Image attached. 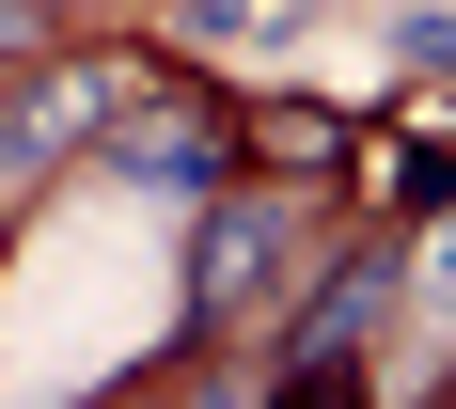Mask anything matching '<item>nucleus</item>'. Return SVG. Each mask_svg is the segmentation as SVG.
I'll list each match as a JSON object with an SVG mask.
<instances>
[{
  "label": "nucleus",
  "mask_w": 456,
  "mask_h": 409,
  "mask_svg": "<svg viewBox=\"0 0 456 409\" xmlns=\"http://www.w3.org/2000/svg\"><path fill=\"white\" fill-rule=\"evenodd\" d=\"M378 205H410V221H441V142H378Z\"/></svg>",
  "instance_id": "f03ea898"
},
{
  "label": "nucleus",
  "mask_w": 456,
  "mask_h": 409,
  "mask_svg": "<svg viewBox=\"0 0 456 409\" xmlns=\"http://www.w3.org/2000/svg\"><path fill=\"white\" fill-rule=\"evenodd\" d=\"M268 409H378V394H362L346 363H283V394H268Z\"/></svg>",
  "instance_id": "7ed1b4c3"
},
{
  "label": "nucleus",
  "mask_w": 456,
  "mask_h": 409,
  "mask_svg": "<svg viewBox=\"0 0 456 409\" xmlns=\"http://www.w3.org/2000/svg\"><path fill=\"white\" fill-rule=\"evenodd\" d=\"M394 283H410V252H346V268L315 283V315L283 331V363H346V347L378 331V299H394Z\"/></svg>",
  "instance_id": "f257e3e1"
}]
</instances>
